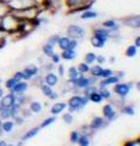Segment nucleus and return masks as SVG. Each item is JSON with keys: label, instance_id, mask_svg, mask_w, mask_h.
<instances>
[{"label": "nucleus", "instance_id": "a18cd8bd", "mask_svg": "<svg viewBox=\"0 0 140 146\" xmlns=\"http://www.w3.org/2000/svg\"><path fill=\"white\" fill-rule=\"evenodd\" d=\"M64 121L70 124V123H72V121H73V117H72L71 113H66V115L64 116Z\"/></svg>", "mask_w": 140, "mask_h": 146}, {"label": "nucleus", "instance_id": "b1692460", "mask_svg": "<svg viewBox=\"0 0 140 146\" xmlns=\"http://www.w3.org/2000/svg\"><path fill=\"white\" fill-rule=\"evenodd\" d=\"M11 10H10V7H9L7 5V3H4L0 0V18H1L3 16H5L6 13H9Z\"/></svg>", "mask_w": 140, "mask_h": 146}, {"label": "nucleus", "instance_id": "f8f14e48", "mask_svg": "<svg viewBox=\"0 0 140 146\" xmlns=\"http://www.w3.org/2000/svg\"><path fill=\"white\" fill-rule=\"evenodd\" d=\"M102 27H104V28H106V29H108L111 33H112V32H117L119 29V25L117 23L115 20H106V21H104L102 22Z\"/></svg>", "mask_w": 140, "mask_h": 146}, {"label": "nucleus", "instance_id": "a211bd4d", "mask_svg": "<svg viewBox=\"0 0 140 146\" xmlns=\"http://www.w3.org/2000/svg\"><path fill=\"white\" fill-rule=\"evenodd\" d=\"M70 42H71V38H70V36H60L57 45H58V48H60L61 50H66V49H68Z\"/></svg>", "mask_w": 140, "mask_h": 146}, {"label": "nucleus", "instance_id": "72a5a7b5", "mask_svg": "<svg viewBox=\"0 0 140 146\" xmlns=\"http://www.w3.org/2000/svg\"><path fill=\"white\" fill-rule=\"evenodd\" d=\"M17 82H20V80H17L16 78H13V77H12V78H10V79H7V80H6V83H5L6 89H10V90H11V89L13 88V86L16 85Z\"/></svg>", "mask_w": 140, "mask_h": 146}, {"label": "nucleus", "instance_id": "9b49d317", "mask_svg": "<svg viewBox=\"0 0 140 146\" xmlns=\"http://www.w3.org/2000/svg\"><path fill=\"white\" fill-rule=\"evenodd\" d=\"M130 86H132V84H116L115 86V93L118 94L119 96H125V95H128L129 93V89Z\"/></svg>", "mask_w": 140, "mask_h": 146}, {"label": "nucleus", "instance_id": "6e6d98bb", "mask_svg": "<svg viewBox=\"0 0 140 146\" xmlns=\"http://www.w3.org/2000/svg\"><path fill=\"white\" fill-rule=\"evenodd\" d=\"M132 146H140V141H134L132 143Z\"/></svg>", "mask_w": 140, "mask_h": 146}, {"label": "nucleus", "instance_id": "f3484780", "mask_svg": "<svg viewBox=\"0 0 140 146\" xmlns=\"http://www.w3.org/2000/svg\"><path fill=\"white\" fill-rule=\"evenodd\" d=\"M76 56H77L76 50H71V49L62 50L61 57L64 58V60H73V58H76Z\"/></svg>", "mask_w": 140, "mask_h": 146}, {"label": "nucleus", "instance_id": "aec40b11", "mask_svg": "<svg viewBox=\"0 0 140 146\" xmlns=\"http://www.w3.org/2000/svg\"><path fill=\"white\" fill-rule=\"evenodd\" d=\"M102 112H104V116H105L107 119H113V117H115V111H113V108H112L110 105H106V106H104V110H102Z\"/></svg>", "mask_w": 140, "mask_h": 146}, {"label": "nucleus", "instance_id": "5701e85b", "mask_svg": "<svg viewBox=\"0 0 140 146\" xmlns=\"http://www.w3.org/2000/svg\"><path fill=\"white\" fill-rule=\"evenodd\" d=\"M38 131H39V128H33V129H31V130H28L27 133L22 136V140L23 141H26V140H29V139H32L33 136H35L38 134Z\"/></svg>", "mask_w": 140, "mask_h": 146}, {"label": "nucleus", "instance_id": "c9c22d12", "mask_svg": "<svg viewBox=\"0 0 140 146\" xmlns=\"http://www.w3.org/2000/svg\"><path fill=\"white\" fill-rule=\"evenodd\" d=\"M77 70H78L79 73H82V74H83V73L89 72V71H90V68H89V65H88V63H80Z\"/></svg>", "mask_w": 140, "mask_h": 146}, {"label": "nucleus", "instance_id": "4468645a", "mask_svg": "<svg viewBox=\"0 0 140 146\" xmlns=\"http://www.w3.org/2000/svg\"><path fill=\"white\" fill-rule=\"evenodd\" d=\"M99 15L96 11L90 10V9H87V10H83L82 13H80V18L82 20H93V18H96Z\"/></svg>", "mask_w": 140, "mask_h": 146}, {"label": "nucleus", "instance_id": "680f3d73", "mask_svg": "<svg viewBox=\"0 0 140 146\" xmlns=\"http://www.w3.org/2000/svg\"><path fill=\"white\" fill-rule=\"evenodd\" d=\"M3 83V80H1V78H0V84H1Z\"/></svg>", "mask_w": 140, "mask_h": 146}, {"label": "nucleus", "instance_id": "20e7f679", "mask_svg": "<svg viewBox=\"0 0 140 146\" xmlns=\"http://www.w3.org/2000/svg\"><path fill=\"white\" fill-rule=\"evenodd\" d=\"M67 36L72 39H82L85 36V31L78 25H71L67 28Z\"/></svg>", "mask_w": 140, "mask_h": 146}, {"label": "nucleus", "instance_id": "e433bc0d", "mask_svg": "<svg viewBox=\"0 0 140 146\" xmlns=\"http://www.w3.org/2000/svg\"><path fill=\"white\" fill-rule=\"evenodd\" d=\"M42 91H43V94L45 95V96H50V95L52 94V90H51V86H49V85H46V84H44V85H42Z\"/></svg>", "mask_w": 140, "mask_h": 146}, {"label": "nucleus", "instance_id": "f704fd0d", "mask_svg": "<svg viewBox=\"0 0 140 146\" xmlns=\"http://www.w3.org/2000/svg\"><path fill=\"white\" fill-rule=\"evenodd\" d=\"M90 72L94 77H100L101 76V72H102V68L100 66H94L93 68H90Z\"/></svg>", "mask_w": 140, "mask_h": 146}, {"label": "nucleus", "instance_id": "6ab92c4d", "mask_svg": "<svg viewBox=\"0 0 140 146\" xmlns=\"http://www.w3.org/2000/svg\"><path fill=\"white\" fill-rule=\"evenodd\" d=\"M13 127H15V122H12V121L6 119V121L1 122V129H3V131H5V133H11Z\"/></svg>", "mask_w": 140, "mask_h": 146}, {"label": "nucleus", "instance_id": "2f4dec72", "mask_svg": "<svg viewBox=\"0 0 140 146\" xmlns=\"http://www.w3.org/2000/svg\"><path fill=\"white\" fill-rule=\"evenodd\" d=\"M89 99L92 100L93 102H96V104H99V102H101V100H102V98H101V95L99 94V93H96V91H93L92 94H89Z\"/></svg>", "mask_w": 140, "mask_h": 146}, {"label": "nucleus", "instance_id": "79ce46f5", "mask_svg": "<svg viewBox=\"0 0 140 146\" xmlns=\"http://www.w3.org/2000/svg\"><path fill=\"white\" fill-rule=\"evenodd\" d=\"M123 112L124 113H127V115H129V116H133L134 115V108L132 107V106H125V107H123Z\"/></svg>", "mask_w": 140, "mask_h": 146}, {"label": "nucleus", "instance_id": "393cba45", "mask_svg": "<svg viewBox=\"0 0 140 146\" xmlns=\"http://www.w3.org/2000/svg\"><path fill=\"white\" fill-rule=\"evenodd\" d=\"M138 54V48L135 45H129V46L125 49V55L128 57H134L135 55Z\"/></svg>", "mask_w": 140, "mask_h": 146}, {"label": "nucleus", "instance_id": "a878e982", "mask_svg": "<svg viewBox=\"0 0 140 146\" xmlns=\"http://www.w3.org/2000/svg\"><path fill=\"white\" fill-rule=\"evenodd\" d=\"M29 110H31V112H33V113H39L42 111V105L38 101H33L29 105Z\"/></svg>", "mask_w": 140, "mask_h": 146}, {"label": "nucleus", "instance_id": "e2e57ef3", "mask_svg": "<svg viewBox=\"0 0 140 146\" xmlns=\"http://www.w3.org/2000/svg\"><path fill=\"white\" fill-rule=\"evenodd\" d=\"M6 146H15V145H6Z\"/></svg>", "mask_w": 140, "mask_h": 146}, {"label": "nucleus", "instance_id": "6e6552de", "mask_svg": "<svg viewBox=\"0 0 140 146\" xmlns=\"http://www.w3.org/2000/svg\"><path fill=\"white\" fill-rule=\"evenodd\" d=\"M22 72H23V80H28L31 78H33L34 76L38 74V67L34 66V65H29Z\"/></svg>", "mask_w": 140, "mask_h": 146}, {"label": "nucleus", "instance_id": "864d4df0", "mask_svg": "<svg viewBox=\"0 0 140 146\" xmlns=\"http://www.w3.org/2000/svg\"><path fill=\"white\" fill-rule=\"evenodd\" d=\"M64 72H65L64 66L60 65V66H58V73H60V76H64Z\"/></svg>", "mask_w": 140, "mask_h": 146}, {"label": "nucleus", "instance_id": "37998d69", "mask_svg": "<svg viewBox=\"0 0 140 146\" xmlns=\"http://www.w3.org/2000/svg\"><path fill=\"white\" fill-rule=\"evenodd\" d=\"M77 46H78V42H77V39H71L70 45H68V49H71V50H76Z\"/></svg>", "mask_w": 140, "mask_h": 146}, {"label": "nucleus", "instance_id": "4c0bfd02", "mask_svg": "<svg viewBox=\"0 0 140 146\" xmlns=\"http://www.w3.org/2000/svg\"><path fill=\"white\" fill-rule=\"evenodd\" d=\"M6 35H7V33H5V32L0 28V48H3L4 45H5V43H6Z\"/></svg>", "mask_w": 140, "mask_h": 146}, {"label": "nucleus", "instance_id": "7c9ffc66", "mask_svg": "<svg viewBox=\"0 0 140 146\" xmlns=\"http://www.w3.org/2000/svg\"><path fill=\"white\" fill-rule=\"evenodd\" d=\"M58 39H60V35H57V34H54V35H51L50 38L48 39V42H46V44L48 45H50V46H56L57 45V43H58Z\"/></svg>", "mask_w": 140, "mask_h": 146}, {"label": "nucleus", "instance_id": "2eb2a0df", "mask_svg": "<svg viewBox=\"0 0 140 146\" xmlns=\"http://www.w3.org/2000/svg\"><path fill=\"white\" fill-rule=\"evenodd\" d=\"M66 107H67V105L65 102H55L51 107V113L52 115H58V113H61Z\"/></svg>", "mask_w": 140, "mask_h": 146}, {"label": "nucleus", "instance_id": "4d7b16f0", "mask_svg": "<svg viewBox=\"0 0 140 146\" xmlns=\"http://www.w3.org/2000/svg\"><path fill=\"white\" fill-rule=\"evenodd\" d=\"M0 146H6V141H4V140H0Z\"/></svg>", "mask_w": 140, "mask_h": 146}, {"label": "nucleus", "instance_id": "9d476101", "mask_svg": "<svg viewBox=\"0 0 140 146\" xmlns=\"http://www.w3.org/2000/svg\"><path fill=\"white\" fill-rule=\"evenodd\" d=\"M27 89H28V84L23 80H20V82H17L16 85L11 89V93H13L15 95H20V94H23Z\"/></svg>", "mask_w": 140, "mask_h": 146}, {"label": "nucleus", "instance_id": "052dcab7", "mask_svg": "<svg viewBox=\"0 0 140 146\" xmlns=\"http://www.w3.org/2000/svg\"><path fill=\"white\" fill-rule=\"evenodd\" d=\"M138 90L140 91V82H139V83H138Z\"/></svg>", "mask_w": 140, "mask_h": 146}, {"label": "nucleus", "instance_id": "0eeeda50", "mask_svg": "<svg viewBox=\"0 0 140 146\" xmlns=\"http://www.w3.org/2000/svg\"><path fill=\"white\" fill-rule=\"evenodd\" d=\"M123 25L132 27V28H140V15H135V16H128L122 20Z\"/></svg>", "mask_w": 140, "mask_h": 146}, {"label": "nucleus", "instance_id": "c03bdc74", "mask_svg": "<svg viewBox=\"0 0 140 146\" xmlns=\"http://www.w3.org/2000/svg\"><path fill=\"white\" fill-rule=\"evenodd\" d=\"M78 139H79L78 133H77V131H72V134H71V141L72 143H78Z\"/></svg>", "mask_w": 140, "mask_h": 146}, {"label": "nucleus", "instance_id": "f03ea898", "mask_svg": "<svg viewBox=\"0 0 140 146\" xmlns=\"http://www.w3.org/2000/svg\"><path fill=\"white\" fill-rule=\"evenodd\" d=\"M7 5L11 11H16V10H23V9L35 6L37 4L34 3V0H10L7 3Z\"/></svg>", "mask_w": 140, "mask_h": 146}, {"label": "nucleus", "instance_id": "09e8293b", "mask_svg": "<svg viewBox=\"0 0 140 146\" xmlns=\"http://www.w3.org/2000/svg\"><path fill=\"white\" fill-rule=\"evenodd\" d=\"M60 58H61V56H60V55H57V54H54L51 56V60H52L54 63H58V62H60Z\"/></svg>", "mask_w": 140, "mask_h": 146}, {"label": "nucleus", "instance_id": "bb28decb", "mask_svg": "<svg viewBox=\"0 0 140 146\" xmlns=\"http://www.w3.org/2000/svg\"><path fill=\"white\" fill-rule=\"evenodd\" d=\"M102 125H104V119L101 117H95L92 122V128H94V129H99Z\"/></svg>", "mask_w": 140, "mask_h": 146}, {"label": "nucleus", "instance_id": "ea45409f", "mask_svg": "<svg viewBox=\"0 0 140 146\" xmlns=\"http://www.w3.org/2000/svg\"><path fill=\"white\" fill-rule=\"evenodd\" d=\"M78 144L80 146H89V139L87 138V136H80V138L78 139Z\"/></svg>", "mask_w": 140, "mask_h": 146}, {"label": "nucleus", "instance_id": "f257e3e1", "mask_svg": "<svg viewBox=\"0 0 140 146\" xmlns=\"http://www.w3.org/2000/svg\"><path fill=\"white\" fill-rule=\"evenodd\" d=\"M20 22L21 21L19 18L10 11L9 13H6L5 16H3L0 18V28L7 34L17 33L19 28H20Z\"/></svg>", "mask_w": 140, "mask_h": 146}, {"label": "nucleus", "instance_id": "ddd939ff", "mask_svg": "<svg viewBox=\"0 0 140 146\" xmlns=\"http://www.w3.org/2000/svg\"><path fill=\"white\" fill-rule=\"evenodd\" d=\"M71 83H73L76 86H78V88H88L90 85V79L85 78V77H79L78 79H74V80H71Z\"/></svg>", "mask_w": 140, "mask_h": 146}, {"label": "nucleus", "instance_id": "412c9836", "mask_svg": "<svg viewBox=\"0 0 140 146\" xmlns=\"http://www.w3.org/2000/svg\"><path fill=\"white\" fill-rule=\"evenodd\" d=\"M116 83H118V77L117 76H110V77H107V78H104V80L101 82V86L104 88L105 85H110V84H116Z\"/></svg>", "mask_w": 140, "mask_h": 146}, {"label": "nucleus", "instance_id": "4be33fe9", "mask_svg": "<svg viewBox=\"0 0 140 146\" xmlns=\"http://www.w3.org/2000/svg\"><path fill=\"white\" fill-rule=\"evenodd\" d=\"M105 43H106V42H104L102 39H100V38H99V36H96V35H93V36H92V45H93L94 48L101 49V48L105 46Z\"/></svg>", "mask_w": 140, "mask_h": 146}, {"label": "nucleus", "instance_id": "0e129e2a", "mask_svg": "<svg viewBox=\"0 0 140 146\" xmlns=\"http://www.w3.org/2000/svg\"><path fill=\"white\" fill-rule=\"evenodd\" d=\"M1 108H3V107H1V106H0V110H1Z\"/></svg>", "mask_w": 140, "mask_h": 146}, {"label": "nucleus", "instance_id": "7ed1b4c3", "mask_svg": "<svg viewBox=\"0 0 140 146\" xmlns=\"http://www.w3.org/2000/svg\"><path fill=\"white\" fill-rule=\"evenodd\" d=\"M66 5L71 9V11H80L89 9L92 4H89L88 0H66Z\"/></svg>", "mask_w": 140, "mask_h": 146}, {"label": "nucleus", "instance_id": "39448f33", "mask_svg": "<svg viewBox=\"0 0 140 146\" xmlns=\"http://www.w3.org/2000/svg\"><path fill=\"white\" fill-rule=\"evenodd\" d=\"M15 104H16V95L13 93L4 95V96L0 99V106L4 107V108H10Z\"/></svg>", "mask_w": 140, "mask_h": 146}, {"label": "nucleus", "instance_id": "58836bf2", "mask_svg": "<svg viewBox=\"0 0 140 146\" xmlns=\"http://www.w3.org/2000/svg\"><path fill=\"white\" fill-rule=\"evenodd\" d=\"M55 122V117H50V118H48V119H45L42 124H40V128H45V127H48V125H50L52 124V123Z\"/></svg>", "mask_w": 140, "mask_h": 146}, {"label": "nucleus", "instance_id": "3c124183", "mask_svg": "<svg viewBox=\"0 0 140 146\" xmlns=\"http://www.w3.org/2000/svg\"><path fill=\"white\" fill-rule=\"evenodd\" d=\"M134 45L137 48H140V35H138L137 38H135V40H134Z\"/></svg>", "mask_w": 140, "mask_h": 146}, {"label": "nucleus", "instance_id": "423d86ee", "mask_svg": "<svg viewBox=\"0 0 140 146\" xmlns=\"http://www.w3.org/2000/svg\"><path fill=\"white\" fill-rule=\"evenodd\" d=\"M87 104V99H83L80 96H73L70 100V112H73L79 110L82 106Z\"/></svg>", "mask_w": 140, "mask_h": 146}, {"label": "nucleus", "instance_id": "1a4fd4ad", "mask_svg": "<svg viewBox=\"0 0 140 146\" xmlns=\"http://www.w3.org/2000/svg\"><path fill=\"white\" fill-rule=\"evenodd\" d=\"M94 35H96L99 36L100 39H102L104 42H107V39L111 36V32L106 29V28H104V27H98V28L94 29Z\"/></svg>", "mask_w": 140, "mask_h": 146}, {"label": "nucleus", "instance_id": "dca6fc26", "mask_svg": "<svg viewBox=\"0 0 140 146\" xmlns=\"http://www.w3.org/2000/svg\"><path fill=\"white\" fill-rule=\"evenodd\" d=\"M57 82H58V78H57V76L54 74V73H48L46 77H45V84L49 85V86L56 85Z\"/></svg>", "mask_w": 140, "mask_h": 146}, {"label": "nucleus", "instance_id": "cd10ccee", "mask_svg": "<svg viewBox=\"0 0 140 146\" xmlns=\"http://www.w3.org/2000/svg\"><path fill=\"white\" fill-rule=\"evenodd\" d=\"M9 118H11V113H10V108H1L0 110V119L6 121Z\"/></svg>", "mask_w": 140, "mask_h": 146}, {"label": "nucleus", "instance_id": "473e14b6", "mask_svg": "<svg viewBox=\"0 0 140 146\" xmlns=\"http://www.w3.org/2000/svg\"><path fill=\"white\" fill-rule=\"evenodd\" d=\"M10 113H11V117H12V118L20 116V105L15 104L12 107H10Z\"/></svg>", "mask_w": 140, "mask_h": 146}, {"label": "nucleus", "instance_id": "c756f323", "mask_svg": "<svg viewBox=\"0 0 140 146\" xmlns=\"http://www.w3.org/2000/svg\"><path fill=\"white\" fill-rule=\"evenodd\" d=\"M43 52L45 56H48V57H51L54 54H55V51H54V48L50 46V45H48V44H45L44 46H43Z\"/></svg>", "mask_w": 140, "mask_h": 146}, {"label": "nucleus", "instance_id": "de8ad7c7", "mask_svg": "<svg viewBox=\"0 0 140 146\" xmlns=\"http://www.w3.org/2000/svg\"><path fill=\"white\" fill-rule=\"evenodd\" d=\"M13 78H16L17 80H23V72H22V71L16 72L15 76H13Z\"/></svg>", "mask_w": 140, "mask_h": 146}, {"label": "nucleus", "instance_id": "5fc2aeb1", "mask_svg": "<svg viewBox=\"0 0 140 146\" xmlns=\"http://www.w3.org/2000/svg\"><path fill=\"white\" fill-rule=\"evenodd\" d=\"M4 95H5V91H4V89L3 88H0V99H1Z\"/></svg>", "mask_w": 140, "mask_h": 146}, {"label": "nucleus", "instance_id": "13d9d810", "mask_svg": "<svg viewBox=\"0 0 140 146\" xmlns=\"http://www.w3.org/2000/svg\"><path fill=\"white\" fill-rule=\"evenodd\" d=\"M3 134V129H1V122H0V136Z\"/></svg>", "mask_w": 140, "mask_h": 146}, {"label": "nucleus", "instance_id": "a19ab883", "mask_svg": "<svg viewBox=\"0 0 140 146\" xmlns=\"http://www.w3.org/2000/svg\"><path fill=\"white\" fill-rule=\"evenodd\" d=\"M112 74H113V72H112L111 70H108V68H105V70H102L100 77H102V78H107V77H110V76H112Z\"/></svg>", "mask_w": 140, "mask_h": 146}, {"label": "nucleus", "instance_id": "c85d7f7f", "mask_svg": "<svg viewBox=\"0 0 140 146\" xmlns=\"http://www.w3.org/2000/svg\"><path fill=\"white\" fill-rule=\"evenodd\" d=\"M84 61H85V63H88V65H90V63H94L96 61V54L88 52L87 55H85V57H84Z\"/></svg>", "mask_w": 140, "mask_h": 146}, {"label": "nucleus", "instance_id": "8fccbe9b", "mask_svg": "<svg viewBox=\"0 0 140 146\" xmlns=\"http://www.w3.org/2000/svg\"><path fill=\"white\" fill-rule=\"evenodd\" d=\"M13 119H15L16 124H22V123H23V118H22V117H20V116L15 117V118H13Z\"/></svg>", "mask_w": 140, "mask_h": 146}, {"label": "nucleus", "instance_id": "603ef678", "mask_svg": "<svg viewBox=\"0 0 140 146\" xmlns=\"http://www.w3.org/2000/svg\"><path fill=\"white\" fill-rule=\"evenodd\" d=\"M96 61L99 63H102V62H105V57L104 56H96Z\"/></svg>", "mask_w": 140, "mask_h": 146}, {"label": "nucleus", "instance_id": "bf43d9fd", "mask_svg": "<svg viewBox=\"0 0 140 146\" xmlns=\"http://www.w3.org/2000/svg\"><path fill=\"white\" fill-rule=\"evenodd\" d=\"M94 1H95V0H88V3H89V4H93Z\"/></svg>", "mask_w": 140, "mask_h": 146}, {"label": "nucleus", "instance_id": "49530a36", "mask_svg": "<svg viewBox=\"0 0 140 146\" xmlns=\"http://www.w3.org/2000/svg\"><path fill=\"white\" fill-rule=\"evenodd\" d=\"M101 95V98H104V99H107V98H110V91L108 90H106V89H102L100 93H99Z\"/></svg>", "mask_w": 140, "mask_h": 146}]
</instances>
